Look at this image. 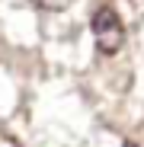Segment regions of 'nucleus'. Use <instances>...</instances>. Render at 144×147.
<instances>
[{
  "label": "nucleus",
  "instance_id": "nucleus-3",
  "mask_svg": "<svg viewBox=\"0 0 144 147\" xmlns=\"http://www.w3.org/2000/svg\"><path fill=\"white\" fill-rule=\"evenodd\" d=\"M122 147H138V144H135V141H125V144H122Z\"/></svg>",
  "mask_w": 144,
  "mask_h": 147
},
{
  "label": "nucleus",
  "instance_id": "nucleus-1",
  "mask_svg": "<svg viewBox=\"0 0 144 147\" xmlns=\"http://www.w3.org/2000/svg\"><path fill=\"white\" fill-rule=\"evenodd\" d=\"M93 38H96V48L99 55H115L118 48L125 45V26H122V16H118L112 7H99L93 13Z\"/></svg>",
  "mask_w": 144,
  "mask_h": 147
},
{
  "label": "nucleus",
  "instance_id": "nucleus-2",
  "mask_svg": "<svg viewBox=\"0 0 144 147\" xmlns=\"http://www.w3.org/2000/svg\"><path fill=\"white\" fill-rule=\"evenodd\" d=\"M32 3H39L42 10H67L74 0H32Z\"/></svg>",
  "mask_w": 144,
  "mask_h": 147
}]
</instances>
